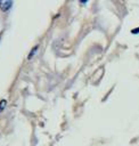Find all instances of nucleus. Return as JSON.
Masks as SVG:
<instances>
[{"label": "nucleus", "instance_id": "obj_1", "mask_svg": "<svg viewBox=\"0 0 139 146\" xmlns=\"http://www.w3.org/2000/svg\"><path fill=\"white\" fill-rule=\"evenodd\" d=\"M13 1H0V9L2 10V11H7V10H9L10 8H11V6H13Z\"/></svg>", "mask_w": 139, "mask_h": 146}, {"label": "nucleus", "instance_id": "obj_2", "mask_svg": "<svg viewBox=\"0 0 139 146\" xmlns=\"http://www.w3.org/2000/svg\"><path fill=\"white\" fill-rule=\"evenodd\" d=\"M6 105H7V100H6V99H1V100H0V112H2V111L5 110Z\"/></svg>", "mask_w": 139, "mask_h": 146}]
</instances>
